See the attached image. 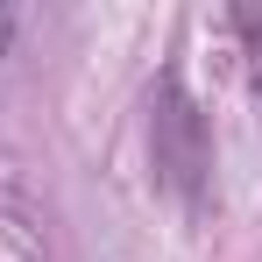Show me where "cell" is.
Masks as SVG:
<instances>
[{"mask_svg":"<svg viewBox=\"0 0 262 262\" xmlns=\"http://www.w3.org/2000/svg\"><path fill=\"white\" fill-rule=\"evenodd\" d=\"M7 43H14V7H0V57H7Z\"/></svg>","mask_w":262,"mask_h":262,"instance_id":"cell-3","label":"cell"},{"mask_svg":"<svg viewBox=\"0 0 262 262\" xmlns=\"http://www.w3.org/2000/svg\"><path fill=\"white\" fill-rule=\"evenodd\" d=\"M234 29H241V43H248V71H255V99H262V14L255 7H234Z\"/></svg>","mask_w":262,"mask_h":262,"instance_id":"cell-2","label":"cell"},{"mask_svg":"<svg viewBox=\"0 0 262 262\" xmlns=\"http://www.w3.org/2000/svg\"><path fill=\"white\" fill-rule=\"evenodd\" d=\"M149 163H156V184L170 191L177 206H206V184H213V135H206V114L199 99L184 92L177 71L156 78L149 92Z\"/></svg>","mask_w":262,"mask_h":262,"instance_id":"cell-1","label":"cell"}]
</instances>
